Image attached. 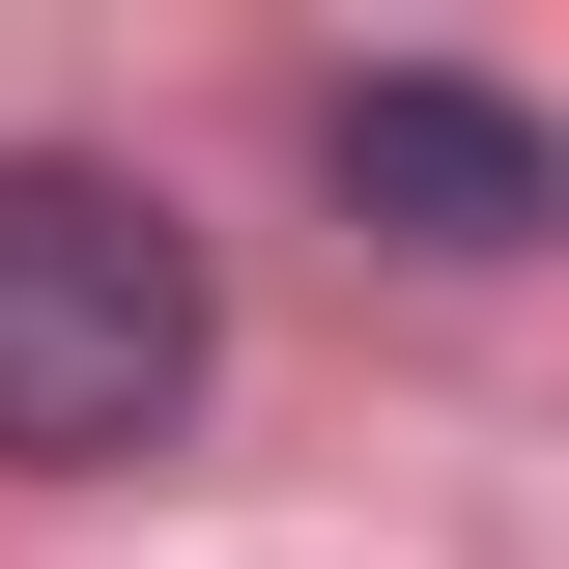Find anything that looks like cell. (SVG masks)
Listing matches in <instances>:
<instances>
[{"label":"cell","instance_id":"1","mask_svg":"<svg viewBox=\"0 0 569 569\" xmlns=\"http://www.w3.org/2000/svg\"><path fill=\"white\" fill-rule=\"evenodd\" d=\"M200 228L142 200V171H0V456L29 485H86V456H171L200 427Z\"/></svg>","mask_w":569,"mask_h":569},{"label":"cell","instance_id":"2","mask_svg":"<svg viewBox=\"0 0 569 569\" xmlns=\"http://www.w3.org/2000/svg\"><path fill=\"white\" fill-rule=\"evenodd\" d=\"M313 171H342L399 257H541L569 228V142L512 114V86H456V58H342L313 86Z\"/></svg>","mask_w":569,"mask_h":569}]
</instances>
